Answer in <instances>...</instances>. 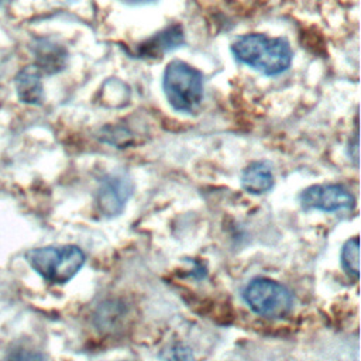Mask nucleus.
I'll use <instances>...</instances> for the list:
<instances>
[{"instance_id": "f257e3e1", "label": "nucleus", "mask_w": 361, "mask_h": 361, "mask_svg": "<svg viewBox=\"0 0 361 361\" xmlns=\"http://www.w3.org/2000/svg\"><path fill=\"white\" fill-rule=\"evenodd\" d=\"M231 52L238 62L267 76L285 72L293 58L288 39L258 32L237 37L231 44Z\"/></svg>"}, {"instance_id": "f03ea898", "label": "nucleus", "mask_w": 361, "mask_h": 361, "mask_svg": "<svg viewBox=\"0 0 361 361\" xmlns=\"http://www.w3.org/2000/svg\"><path fill=\"white\" fill-rule=\"evenodd\" d=\"M162 89L168 103L182 113L195 111L203 99V75L185 61H171L162 76Z\"/></svg>"}, {"instance_id": "7ed1b4c3", "label": "nucleus", "mask_w": 361, "mask_h": 361, "mask_svg": "<svg viewBox=\"0 0 361 361\" xmlns=\"http://www.w3.org/2000/svg\"><path fill=\"white\" fill-rule=\"evenodd\" d=\"M25 259L47 282L62 285L80 271L86 257L76 245H52L27 251Z\"/></svg>"}, {"instance_id": "20e7f679", "label": "nucleus", "mask_w": 361, "mask_h": 361, "mask_svg": "<svg viewBox=\"0 0 361 361\" xmlns=\"http://www.w3.org/2000/svg\"><path fill=\"white\" fill-rule=\"evenodd\" d=\"M243 296L254 313L267 319H282L293 306L292 292L285 285L268 278L250 281Z\"/></svg>"}, {"instance_id": "39448f33", "label": "nucleus", "mask_w": 361, "mask_h": 361, "mask_svg": "<svg viewBox=\"0 0 361 361\" xmlns=\"http://www.w3.org/2000/svg\"><path fill=\"white\" fill-rule=\"evenodd\" d=\"M299 200L305 210L322 212L350 210L355 203L350 190L338 183L312 185L300 193Z\"/></svg>"}, {"instance_id": "423d86ee", "label": "nucleus", "mask_w": 361, "mask_h": 361, "mask_svg": "<svg viewBox=\"0 0 361 361\" xmlns=\"http://www.w3.org/2000/svg\"><path fill=\"white\" fill-rule=\"evenodd\" d=\"M133 180L124 173L106 175L96 192V206L102 216H118L133 195Z\"/></svg>"}, {"instance_id": "0eeeda50", "label": "nucleus", "mask_w": 361, "mask_h": 361, "mask_svg": "<svg viewBox=\"0 0 361 361\" xmlns=\"http://www.w3.org/2000/svg\"><path fill=\"white\" fill-rule=\"evenodd\" d=\"M185 42V34L180 24H172L155 32L137 45V54L142 58H162L165 54L179 48Z\"/></svg>"}, {"instance_id": "6e6552de", "label": "nucleus", "mask_w": 361, "mask_h": 361, "mask_svg": "<svg viewBox=\"0 0 361 361\" xmlns=\"http://www.w3.org/2000/svg\"><path fill=\"white\" fill-rule=\"evenodd\" d=\"M35 66L45 73H56L66 65L68 52L66 49L47 38H41L34 44Z\"/></svg>"}, {"instance_id": "1a4fd4ad", "label": "nucleus", "mask_w": 361, "mask_h": 361, "mask_svg": "<svg viewBox=\"0 0 361 361\" xmlns=\"http://www.w3.org/2000/svg\"><path fill=\"white\" fill-rule=\"evenodd\" d=\"M41 71L35 65L24 66L16 76L17 96L23 103L41 104L44 100V87Z\"/></svg>"}, {"instance_id": "9d476101", "label": "nucleus", "mask_w": 361, "mask_h": 361, "mask_svg": "<svg viewBox=\"0 0 361 361\" xmlns=\"http://www.w3.org/2000/svg\"><path fill=\"white\" fill-rule=\"evenodd\" d=\"M243 188L252 195H261L274 186V175L267 162H251L241 173Z\"/></svg>"}, {"instance_id": "9b49d317", "label": "nucleus", "mask_w": 361, "mask_h": 361, "mask_svg": "<svg viewBox=\"0 0 361 361\" xmlns=\"http://www.w3.org/2000/svg\"><path fill=\"white\" fill-rule=\"evenodd\" d=\"M341 265L344 271L353 276H360V241L358 237H353L345 241L341 250Z\"/></svg>"}, {"instance_id": "f8f14e48", "label": "nucleus", "mask_w": 361, "mask_h": 361, "mask_svg": "<svg viewBox=\"0 0 361 361\" xmlns=\"http://www.w3.org/2000/svg\"><path fill=\"white\" fill-rule=\"evenodd\" d=\"M3 361H47L45 355L37 350L31 348H17L13 350Z\"/></svg>"}, {"instance_id": "ddd939ff", "label": "nucleus", "mask_w": 361, "mask_h": 361, "mask_svg": "<svg viewBox=\"0 0 361 361\" xmlns=\"http://www.w3.org/2000/svg\"><path fill=\"white\" fill-rule=\"evenodd\" d=\"M165 353H166V355L162 354L165 361H189L192 358L189 348L182 344H175Z\"/></svg>"}, {"instance_id": "4468645a", "label": "nucleus", "mask_w": 361, "mask_h": 361, "mask_svg": "<svg viewBox=\"0 0 361 361\" xmlns=\"http://www.w3.org/2000/svg\"><path fill=\"white\" fill-rule=\"evenodd\" d=\"M126 4H131V6H142V4H148L152 3L155 0H121Z\"/></svg>"}, {"instance_id": "2eb2a0df", "label": "nucleus", "mask_w": 361, "mask_h": 361, "mask_svg": "<svg viewBox=\"0 0 361 361\" xmlns=\"http://www.w3.org/2000/svg\"><path fill=\"white\" fill-rule=\"evenodd\" d=\"M3 1H4V0H0V4H1V3H3Z\"/></svg>"}]
</instances>
